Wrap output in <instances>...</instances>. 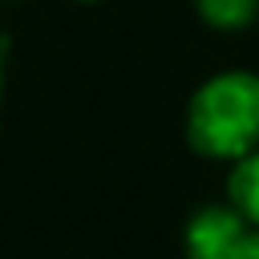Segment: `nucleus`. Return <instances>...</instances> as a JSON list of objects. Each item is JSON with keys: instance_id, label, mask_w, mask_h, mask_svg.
<instances>
[{"instance_id": "obj_5", "label": "nucleus", "mask_w": 259, "mask_h": 259, "mask_svg": "<svg viewBox=\"0 0 259 259\" xmlns=\"http://www.w3.org/2000/svg\"><path fill=\"white\" fill-rule=\"evenodd\" d=\"M231 259H259V227H251L243 235V243L231 251Z\"/></svg>"}, {"instance_id": "obj_3", "label": "nucleus", "mask_w": 259, "mask_h": 259, "mask_svg": "<svg viewBox=\"0 0 259 259\" xmlns=\"http://www.w3.org/2000/svg\"><path fill=\"white\" fill-rule=\"evenodd\" d=\"M227 202L251 223L259 227V150L239 158L231 166V178H227Z\"/></svg>"}, {"instance_id": "obj_1", "label": "nucleus", "mask_w": 259, "mask_h": 259, "mask_svg": "<svg viewBox=\"0 0 259 259\" xmlns=\"http://www.w3.org/2000/svg\"><path fill=\"white\" fill-rule=\"evenodd\" d=\"M186 142L214 162H239L259 150V73H219L186 105Z\"/></svg>"}, {"instance_id": "obj_2", "label": "nucleus", "mask_w": 259, "mask_h": 259, "mask_svg": "<svg viewBox=\"0 0 259 259\" xmlns=\"http://www.w3.org/2000/svg\"><path fill=\"white\" fill-rule=\"evenodd\" d=\"M251 223L231 202H206L198 206L182 227V251L186 259H231V251L243 243Z\"/></svg>"}, {"instance_id": "obj_4", "label": "nucleus", "mask_w": 259, "mask_h": 259, "mask_svg": "<svg viewBox=\"0 0 259 259\" xmlns=\"http://www.w3.org/2000/svg\"><path fill=\"white\" fill-rule=\"evenodd\" d=\"M198 16L219 32H235L259 16V0H198Z\"/></svg>"}]
</instances>
